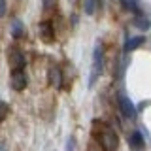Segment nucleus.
I'll list each match as a JSON object with an SVG mask.
<instances>
[{
	"instance_id": "obj_1",
	"label": "nucleus",
	"mask_w": 151,
	"mask_h": 151,
	"mask_svg": "<svg viewBox=\"0 0 151 151\" xmlns=\"http://www.w3.org/2000/svg\"><path fill=\"white\" fill-rule=\"evenodd\" d=\"M102 60H104V51H102V44L96 42L94 45V53H93V78L89 79V85H94V81L98 79V76L102 72Z\"/></svg>"
},
{
	"instance_id": "obj_2",
	"label": "nucleus",
	"mask_w": 151,
	"mask_h": 151,
	"mask_svg": "<svg viewBox=\"0 0 151 151\" xmlns=\"http://www.w3.org/2000/svg\"><path fill=\"white\" fill-rule=\"evenodd\" d=\"M102 145L106 147V151H117V147H119V136L110 127L102 130Z\"/></svg>"
},
{
	"instance_id": "obj_3",
	"label": "nucleus",
	"mask_w": 151,
	"mask_h": 151,
	"mask_svg": "<svg viewBox=\"0 0 151 151\" xmlns=\"http://www.w3.org/2000/svg\"><path fill=\"white\" fill-rule=\"evenodd\" d=\"M117 100H119V110H121L123 115L129 117V119H136V106H134V104H132L123 93H119Z\"/></svg>"
},
{
	"instance_id": "obj_4",
	"label": "nucleus",
	"mask_w": 151,
	"mask_h": 151,
	"mask_svg": "<svg viewBox=\"0 0 151 151\" xmlns=\"http://www.w3.org/2000/svg\"><path fill=\"white\" fill-rule=\"evenodd\" d=\"M9 64L13 70H23L27 66V59L19 49H9Z\"/></svg>"
},
{
	"instance_id": "obj_5",
	"label": "nucleus",
	"mask_w": 151,
	"mask_h": 151,
	"mask_svg": "<svg viewBox=\"0 0 151 151\" xmlns=\"http://www.w3.org/2000/svg\"><path fill=\"white\" fill-rule=\"evenodd\" d=\"M12 87L15 91H23L27 87V76L23 70H13L12 72Z\"/></svg>"
},
{
	"instance_id": "obj_6",
	"label": "nucleus",
	"mask_w": 151,
	"mask_h": 151,
	"mask_svg": "<svg viewBox=\"0 0 151 151\" xmlns=\"http://www.w3.org/2000/svg\"><path fill=\"white\" fill-rule=\"evenodd\" d=\"M38 30H40V38L44 42H53L55 30H53V25H51L49 21H42L40 27H38Z\"/></svg>"
},
{
	"instance_id": "obj_7",
	"label": "nucleus",
	"mask_w": 151,
	"mask_h": 151,
	"mask_svg": "<svg viewBox=\"0 0 151 151\" xmlns=\"http://www.w3.org/2000/svg\"><path fill=\"white\" fill-rule=\"evenodd\" d=\"M129 144L132 149H144L145 145V140H144V134L140 130H132L130 136H129Z\"/></svg>"
},
{
	"instance_id": "obj_8",
	"label": "nucleus",
	"mask_w": 151,
	"mask_h": 151,
	"mask_svg": "<svg viewBox=\"0 0 151 151\" xmlns=\"http://www.w3.org/2000/svg\"><path fill=\"white\" fill-rule=\"evenodd\" d=\"M145 42V38L144 36H134V38H129V40L125 42V51H134V49H138V47L142 45Z\"/></svg>"
},
{
	"instance_id": "obj_9",
	"label": "nucleus",
	"mask_w": 151,
	"mask_h": 151,
	"mask_svg": "<svg viewBox=\"0 0 151 151\" xmlns=\"http://www.w3.org/2000/svg\"><path fill=\"white\" fill-rule=\"evenodd\" d=\"M132 25L138 28V30H149L151 28V19H147L145 15H138V17H134Z\"/></svg>"
},
{
	"instance_id": "obj_10",
	"label": "nucleus",
	"mask_w": 151,
	"mask_h": 151,
	"mask_svg": "<svg viewBox=\"0 0 151 151\" xmlns=\"http://www.w3.org/2000/svg\"><path fill=\"white\" fill-rule=\"evenodd\" d=\"M60 74H63V72H60L59 66H53V68L49 70V81H51V83H55L59 89L63 87V78H60Z\"/></svg>"
},
{
	"instance_id": "obj_11",
	"label": "nucleus",
	"mask_w": 151,
	"mask_h": 151,
	"mask_svg": "<svg viewBox=\"0 0 151 151\" xmlns=\"http://www.w3.org/2000/svg\"><path fill=\"white\" fill-rule=\"evenodd\" d=\"M23 30H25V27H23V21H21V19H13V21H12V36L17 40V38L23 36Z\"/></svg>"
},
{
	"instance_id": "obj_12",
	"label": "nucleus",
	"mask_w": 151,
	"mask_h": 151,
	"mask_svg": "<svg viewBox=\"0 0 151 151\" xmlns=\"http://www.w3.org/2000/svg\"><path fill=\"white\" fill-rule=\"evenodd\" d=\"M83 9L87 15H94V12H96V0H85Z\"/></svg>"
},
{
	"instance_id": "obj_13",
	"label": "nucleus",
	"mask_w": 151,
	"mask_h": 151,
	"mask_svg": "<svg viewBox=\"0 0 151 151\" xmlns=\"http://www.w3.org/2000/svg\"><path fill=\"white\" fill-rule=\"evenodd\" d=\"M89 151H106V147L102 145V142H98V140H91L89 142Z\"/></svg>"
},
{
	"instance_id": "obj_14",
	"label": "nucleus",
	"mask_w": 151,
	"mask_h": 151,
	"mask_svg": "<svg viewBox=\"0 0 151 151\" xmlns=\"http://www.w3.org/2000/svg\"><path fill=\"white\" fill-rule=\"evenodd\" d=\"M8 111H9L8 104H6V102H0V121H4V119H6Z\"/></svg>"
},
{
	"instance_id": "obj_15",
	"label": "nucleus",
	"mask_w": 151,
	"mask_h": 151,
	"mask_svg": "<svg viewBox=\"0 0 151 151\" xmlns=\"http://www.w3.org/2000/svg\"><path fill=\"white\" fill-rule=\"evenodd\" d=\"M8 12V2L6 0H0V17H4Z\"/></svg>"
},
{
	"instance_id": "obj_16",
	"label": "nucleus",
	"mask_w": 151,
	"mask_h": 151,
	"mask_svg": "<svg viewBox=\"0 0 151 151\" xmlns=\"http://www.w3.org/2000/svg\"><path fill=\"white\" fill-rule=\"evenodd\" d=\"M57 0H44V9H53Z\"/></svg>"
},
{
	"instance_id": "obj_17",
	"label": "nucleus",
	"mask_w": 151,
	"mask_h": 151,
	"mask_svg": "<svg viewBox=\"0 0 151 151\" xmlns=\"http://www.w3.org/2000/svg\"><path fill=\"white\" fill-rule=\"evenodd\" d=\"M76 147V140L74 138H68V144H66V151H74Z\"/></svg>"
}]
</instances>
